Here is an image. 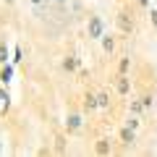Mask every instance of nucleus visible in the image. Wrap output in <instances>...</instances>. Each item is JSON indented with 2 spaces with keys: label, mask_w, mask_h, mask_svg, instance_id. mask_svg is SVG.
I'll use <instances>...</instances> for the list:
<instances>
[{
  "label": "nucleus",
  "mask_w": 157,
  "mask_h": 157,
  "mask_svg": "<svg viewBox=\"0 0 157 157\" xmlns=\"http://www.w3.org/2000/svg\"><path fill=\"white\" fill-rule=\"evenodd\" d=\"M89 37H94V39H100L102 37V18H92L89 21Z\"/></svg>",
  "instance_id": "nucleus-1"
},
{
  "label": "nucleus",
  "mask_w": 157,
  "mask_h": 157,
  "mask_svg": "<svg viewBox=\"0 0 157 157\" xmlns=\"http://www.w3.org/2000/svg\"><path fill=\"white\" fill-rule=\"evenodd\" d=\"M6 110H8V94L0 89V113H6Z\"/></svg>",
  "instance_id": "nucleus-2"
},
{
  "label": "nucleus",
  "mask_w": 157,
  "mask_h": 157,
  "mask_svg": "<svg viewBox=\"0 0 157 157\" xmlns=\"http://www.w3.org/2000/svg\"><path fill=\"white\" fill-rule=\"evenodd\" d=\"M11 76H13V68L6 66V68H3V73H0V78H3V81H11Z\"/></svg>",
  "instance_id": "nucleus-3"
},
{
  "label": "nucleus",
  "mask_w": 157,
  "mask_h": 157,
  "mask_svg": "<svg viewBox=\"0 0 157 157\" xmlns=\"http://www.w3.org/2000/svg\"><path fill=\"white\" fill-rule=\"evenodd\" d=\"M78 123H81V118H78V115L68 118V128H78Z\"/></svg>",
  "instance_id": "nucleus-4"
},
{
  "label": "nucleus",
  "mask_w": 157,
  "mask_h": 157,
  "mask_svg": "<svg viewBox=\"0 0 157 157\" xmlns=\"http://www.w3.org/2000/svg\"><path fill=\"white\" fill-rule=\"evenodd\" d=\"M6 58H8V47L0 45V63H6Z\"/></svg>",
  "instance_id": "nucleus-5"
},
{
  "label": "nucleus",
  "mask_w": 157,
  "mask_h": 157,
  "mask_svg": "<svg viewBox=\"0 0 157 157\" xmlns=\"http://www.w3.org/2000/svg\"><path fill=\"white\" fill-rule=\"evenodd\" d=\"M139 3H144V6H147V3H149V0H139Z\"/></svg>",
  "instance_id": "nucleus-6"
}]
</instances>
